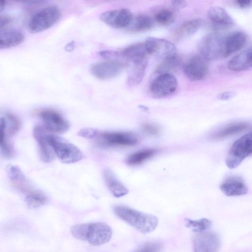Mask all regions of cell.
I'll return each mask as SVG.
<instances>
[{
	"label": "cell",
	"mask_w": 252,
	"mask_h": 252,
	"mask_svg": "<svg viewBox=\"0 0 252 252\" xmlns=\"http://www.w3.org/2000/svg\"><path fill=\"white\" fill-rule=\"evenodd\" d=\"M113 210L119 218L144 234L154 231L158 224V219L155 215L126 206H114Z\"/></svg>",
	"instance_id": "6da1fadb"
},
{
	"label": "cell",
	"mask_w": 252,
	"mask_h": 252,
	"mask_svg": "<svg viewBox=\"0 0 252 252\" xmlns=\"http://www.w3.org/2000/svg\"><path fill=\"white\" fill-rule=\"evenodd\" d=\"M61 13L55 5H50L35 14L29 23V29L32 33H38L48 30L60 20Z\"/></svg>",
	"instance_id": "7a4b0ae2"
},
{
	"label": "cell",
	"mask_w": 252,
	"mask_h": 252,
	"mask_svg": "<svg viewBox=\"0 0 252 252\" xmlns=\"http://www.w3.org/2000/svg\"><path fill=\"white\" fill-rule=\"evenodd\" d=\"M225 36L217 32L209 33L204 37L199 46L202 57L209 61L225 58Z\"/></svg>",
	"instance_id": "3957f363"
},
{
	"label": "cell",
	"mask_w": 252,
	"mask_h": 252,
	"mask_svg": "<svg viewBox=\"0 0 252 252\" xmlns=\"http://www.w3.org/2000/svg\"><path fill=\"white\" fill-rule=\"evenodd\" d=\"M252 152V134L247 133L235 141L227 155L225 163L230 169L237 167Z\"/></svg>",
	"instance_id": "277c9868"
},
{
	"label": "cell",
	"mask_w": 252,
	"mask_h": 252,
	"mask_svg": "<svg viewBox=\"0 0 252 252\" xmlns=\"http://www.w3.org/2000/svg\"><path fill=\"white\" fill-rule=\"evenodd\" d=\"M49 139L55 155L63 162L75 163L82 158L81 151L63 138L50 133Z\"/></svg>",
	"instance_id": "5b68a950"
},
{
	"label": "cell",
	"mask_w": 252,
	"mask_h": 252,
	"mask_svg": "<svg viewBox=\"0 0 252 252\" xmlns=\"http://www.w3.org/2000/svg\"><path fill=\"white\" fill-rule=\"evenodd\" d=\"M94 139L99 146L106 148L133 146L139 141L137 135L131 132H99Z\"/></svg>",
	"instance_id": "8992f818"
},
{
	"label": "cell",
	"mask_w": 252,
	"mask_h": 252,
	"mask_svg": "<svg viewBox=\"0 0 252 252\" xmlns=\"http://www.w3.org/2000/svg\"><path fill=\"white\" fill-rule=\"evenodd\" d=\"M178 87V82L174 76L169 73H161L151 82L150 91L152 96L161 98L171 95Z\"/></svg>",
	"instance_id": "52a82bcc"
},
{
	"label": "cell",
	"mask_w": 252,
	"mask_h": 252,
	"mask_svg": "<svg viewBox=\"0 0 252 252\" xmlns=\"http://www.w3.org/2000/svg\"><path fill=\"white\" fill-rule=\"evenodd\" d=\"M192 241L193 252H218L221 244L220 236L208 231L195 233Z\"/></svg>",
	"instance_id": "ba28073f"
},
{
	"label": "cell",
	"mask_w": 252,
	"mask_h": 252,
	"mask_svg": "<svg viewBox=\"0 0 252 252\" xmlns=\"http://www.w3.org/2000/svg\"><path fill=\"white\" fill-rule=\"evenodd\" d=\"M145 42L149 54L154 55L162 61L177 55L175 45L167 39L150 37Z\"/></svg>",
	"instance_id": "9c48e42d"
},
{
	"label": "cell",
	"mask_w": 252,
	"mask_h": 252,
	"mask_svg": "<svg viewBox=\"0 0 252 252\" xmlns=\"http://www.w3.org/2000/svg\"><path fill=\"white\" fill-rule=\"evenodd\" d=\"M38 114L43 122V126L51 133H63L69 127L68 122L53 109H41Z\"/></svg>",
	"instance_id": "30bf717a"
},
{
	"label": "cell",
	"mask_w": 252,
	"mask_h": 252,
	"mask_svg": "<svg viewBox=\"0 0 252 252\" xmlns=\"http://www.w3.org/2000/svg\"><path fill=\"white\" fill-rule=\"evenodd\" d=\"M50 133L42 126H36L33 129V136L38 145L40 158L46 163L52 161L55 156L49 139Z\"/></svg>",
	"instance_id": "8fae6325"
},
{
	"label": "cell",
	"mask_w": 252,
	"mask_h": 252,
	"mask_svg": "<svg viewBox=\"0 0 252 252\" xmlns=\"http://www.w3.org/2000/svg\"><path fill=\"white\" fill-rule=\"evenodd\" d=\"M126 63L117 60H109L97 63L91 67L92 74L96 78L105 80L113 78L120 73Z\"/></svg>",
	"instance_id": "7c38bea8"
},
{
	"label": "cell",
	"mask_w": 252,
	"mask_h": 252,
	"mask_svg": "<svg viewBox=\"0 0 252 252\" xmlns=\"http://www.w3.org/2000/svg\"><path fill=\"white\" fill-rule=\"evenodd\" d=\"M101 20L107 25L117 29L127 27L133 20V16L127 8L106 11L100 15Z\"/></svg>",
	"instance_id": "4fadbf2b"
},
{
	"label": "cell",
	"mask_w": 252,
	"mask_h": 252,
	"mask_svg": "<svg viewBox=\"0 0 252 252\" xmlns=\"http://www.w3.org/2000/svg\"><path fill=\"white\" fill-rule=\"evenodd\" d=\"M112 236V228L107 223H89L86 241L93 246H100L108 242Z\"/></svg>",
	"instance_id": "5bb4252c"
},
{
	"label": "cell",
	"mask_w": 252,
	"mask_h": 252,
	"mask_svg": "<svg viewBox=\"0 0 252 252\" xmlns=\"http://www.w3.org/2000/svg\"><path fill=\"white\" fill-rule=\"evenodd\" d=\"M184 71L189 79L197 81L206 77L208 72V66L202 57L194 56L186 63Z\"/></svg>",
	"instance_id": "9a60e30c"
},
{
	"label": "cell",
	"mask_w": 252,
	"mask_h": 252,
	"mask_svg": "<svg viewBox=\"0 0 252 252\" xmlns=\"http://www.w3.org/2000/svg\"><path fill=\"white\" fill-rule=\"evenodd\" d=\"M220 189L227 196H236L246 194L248 189L244 181L240 177H228L220 185Z\"/></svg>",
	"instance_id": "2e32d148"
},
{
	"label": "cell",
	"mask_w": 252,
	"mask_h": 252,
	"mask_svg": "<svg viewBox=\"0 0 252 252\" xmlns=\"http://www.w3.org/2000/svg\"><path fill=\"white\" fill-rule=\"evenodd\" d=\"M7 171L10 180L16 189L26 195L31 194L37 190L32 187L19 167L10 165Z\"/></svg>",
	"instance_id": "e0dca14e"
},
{
	"label": "cell",
	"mask_w": 252,
	"mask_h": 252,
	"mask_svg": "<svg viewBox=\"0 0 252 252\" xmlns=\"http://www.w3.org/2000/svg\"><path fill=\"white\" fill-rule=\"evenodd\" d=\"M248 40L247 34L243 31H236L225 36V58L243 49L246 45Z\"/></svg>",
	"instance_id": "ac0fdd59"
},
{
	"label": "cell",
	"mask_w": 252,
	"mask_h": 252,
	"mask_svg": "<svg viewBox=\"0 0 252 252\" xmlns=\"http://www.w3.org/2000/svg\"><path fill=\"white\" fill-rule=\"evenodd\" d=\"M24 34L19 30L7 28L0 30V49L18 46L24 41Z\"/></svg>",
	"instance_id": "d6986e66"
},
{
	"label": "cell",
	"mask_w": 252,
	"mask_h": 252,
	"mask_svg": "<svg viewBox=\"0 0 252 252\" xmlns=\"http://www.w3.org/2000/svg\"><path fill=\"white\" fill-rule=\"evenodd\" d=\"M249 126V124L246 122L230 123L213 132L210 135V138L213 141L220 140L241 132Z\"/></svg>",
	"instance_id": "ffe728a7"
},
{
	"label": "cell",
	"mask_w": 252,
	"mask_h": 252,
	"mask_svg": "<svg viewBox=\"0 0 252 252\" xmlns=\"http://www.w3.org/2000/svg\"><path fill=\"white\" fill-rule=\"evenodd\" d=\"M252 49L248 48L233 57L227 63V68L234 71H242L252 67Z\"/></svg>",
	"instance_id": "44dd1931"
},
{
	"label": "cell",
	"mask_w": 252,
	"mask_h": 252,
	"mask_svg": "<svg viewBox=\"0 0 252 252\" xmlns=\"http://www.w3.org/2000/svg\"><path fill=\"white\" fill-rule=\"evenodd\" d=\"M105 182L113 195L120 197L126 194L128 190L109 169H105L103 173Z\"/></svg>",
	"instance_id": "7402d4cb"
},
{
	"label": "cell",
	"mask_w": 252,
	"mask_h": 252,
	"mask_svg": "<svg viewBox=\"0 0 252 252\" xmlns=\"http://www.w3.org/2000/svg\"><path fill=\"white\" fill-rule=\"evenodd\" d=\"M208 18L215 26L218 27H228L234 24L231 17L222 7L214 6L208 12Z\"/></svg>",
	"instance_id": "603a6c76"
},
{
	"label": "cell",
	"mask_w": 252,
	"mask_h": 252,
	"mask_svg": "<svg viewBox=\"0 0 252 252\" xmlns=\"http://www.w3.org/2000/svg\"><path fill=\"white\" fill-rule=\"evenodd\" d=\"M133 67L127 81V83L130 87L138 85L142 80L147 65V60L146 58L136 60L133 61Z\"/></svg>",
	"instance_id": "cb8c5ba5"
},
{
	"label": "cell",
	"mask_w": 252,
	"mask_h": 252,
	"mask_svg": "<svg viewBox=\"0 0 252 252\" xmlns=\"http://www.w3.org/2000/svg\"><path fill=\"white\" fill-rule=\"evenodd\" d=\"M122 56L126 57L132 62L146 59L149 55L145 42L131 44L124 48L121 52Z\"/></svg>",
	"instance_id": "d4e9b609"
},
{
	"label": "cell",
	"mask_w": 252,
	"mask_h": 252,
	"mask_svg": "<svg viewBox=\"0 0 252 252\" xmlns=\"http://www.w3.org/2000/svg\"><path fill=\"white\" fill-rule=\"evenodd\" d=\"M202 24V20L198 18L188 21L176 30L175 37L177 39H181L191 36L197 32Z\"/></svg>",
	"instance_id": "484cf974"
},
{
	"label": "cell",
	"mask_w": 252,
	"mask_h": 252,
	"mask_svg": "<svg viewBox=\"0 0 252 252\" xmlns=\"http://www.w3.org/2000/svg\"><path fill=\"white\" fill-rule=\"evenodd\" d=\"M185 226L195 233H200L208 231L212 226V221L207 218L199 219H185Z\"/></svg>",
	"instance_id": "4316f807"
},
{
	"label": "cell",
	"mask_w": 252,
	"mask_h": 252,
	"mask_svg": "<svg viewBox=\"0 0 252 252\" xmlns=\"http://www.w3.org/2000/svg\"><path fill=\"white\" fill-rule=\"evenodd\" d=\"M158 151L156 149H148L139 151L129 155L126 158V163L130 165H137L152 158Z\"/></svg>",
	"instance_id": "83f0119b"
},
{
	"label": "cell",
	"mask_w": 252,
	"mask_h": 252,
	"mask_svg": "<svg viewBox=\"0 0 252 252\" xmlns=\"http://www.w3.org/2000/svg\"><path fill=\"white\" fill-rule=\"evenodd\" d=\"M154 26L153 19L147 15H139L134 19L130 30L134 32H144L150 30Z\"/></svg>",
	"instance_id": "f1b7e54d"
},
{
	"label": "cell",
	"mask_w": 252,
	"mask_h": 252,
	"mask_svg": "<svg viewBox=\"0 0 252 252\" xmlns=\"http://www.w3.org/2000/svg\"><path fill=\"white\" fill-rule=\"evenodd\" d=\"M6 127L5 118L4 117H2L0 118V150L4 156L11 157L13 155V151L5 138Z\"/></svg>",
	"instance_id": "f546056e"
},
{
	"label": "cell",
	"mask_w": 252,
	"mask_h": 252,
	"mask_svg": "<svg viewBox=\"0 0 252 252\" xmlns=\"http://www.w3.org/2000/svg\"><path fill=\"white\" fill-rule=\"evenodd\" d=\"M47 197L42 192L37 190L31 194L26 195L25 202L28 207L35 209L44 205L47 202Z\"/></svg>",
	"instance_id": "4dcf8cb0"
},
{
	"label": "cell",
	"mask_w": 252,
	"mask_h": 252,
	"mask_svg": "<svg viewBox=\"0 0 252 252\" xmlns=\"http://www.w3.org/2000/svg\"><path fill=\"white\" fill-rule=\"evenodd\" d=\"M180 63L181 60L177 55L172 58L163 60L157 67L156 72L159 74L168 73L169 71L177 68Z\"/></svg>",
	"instance_id": "1f68e13d"
},
{
	"label": "cell",
	"mask_w": 252,
	"mask_h": 252,
	"mask_svg": "<svg viewBox=\"0 0 252 252\" xmlns=\"http://www.w3.org/2000/svg\"><path fill=\"white\" fill-rule=\"evenodd\" d=\"M155 19L158 23L166 26L174 22L175 16L172 11L168 9H162L156 13Z\"/></svg>",
	"instance_id": "d6a6232c"
},
{
	"label": "cell",
	"mask_w": 252,
	"mask_h": 252,
	"mask_svg": "<svg viewBox=\"0 0 252 252\" xmlns=\"http://www.w3.org/2000/svg\"><path fill=\"white\" fill-rule=\"evenodd\" d=\"M163 247L162 242L152 241L142 244L133 252H161Z\"/></svg>",
	"instance_id": "836d02e7"
},
{
	"label": "cell",
	"mask_w": 252,
	"mask_h": 252,
	"mask_svg": "<svg viewBox=\"0 0 252 252\" xmlns=\"http://www.w3.org/2000/svg\"><path fill=\"white\" fill-rule=\"evenodd\" d=\"M89 225L88 223L74 225L70 228L71 233L77 239L86 241Z\"/></svg>",
	"instance_id": "e575fe53"
},
{
	"label": "cell",
	"mask_w": 252,
	"mask_h": 252,
	"mask_svg": "<svg viewBox=\"0 0 252 252\" xmlns=\"http://www.w3.org/2000/svg\"><path fill=\"white\" fill-rule=\"evenodd\" d=\"M6 122H8V132L10 135L15 134L20 128L21 123L19 119L14 114L7 113L5 117Z\"/></svg>",
	"instance_id": "d590c367"
},
{
	"label": "cell",
	"mask_w": 252,
	"mask_h": 252,
	"mask_svg": "<svg viewBox=\"0 0 252 252\" xmlns=\"http://www.w3.org/2000/svg\"><path fill=\"white\" fill-rule=\"evenodd\" d=\"M144 132L150 135H158L160 133V128L156 124L146 123L142 125Z\"/></svg>",
	"instance_id": "8d00e7d4"
},
{
	"label": "cell",
	"mask_w": 252,
	"mask_h": 252,
	"mask_svg": "<svg viewBox=\"0 0 252 252\" xmlns=\"http://www.w3.org/2000/svg\"><path fill=\"white\" fill-rule=\"evenodd\" d=\"M99 131L92 128H86L81 129L78 133V135L87 139L95 138L99 133Z\"/></svg>",
	"instance_id": "74e56055"
},
{
	"label": "cell",
	"mask_w": 252,
	"mask_h": 252,
	"mask_svg": "<svg viewBox=\"0 0 252 252\" xmlns=\"http://www.w3.org/2000/svg\"><path fill=\"white\" fill-rule=\"evenodd\" d=\"M11 21L12 18L10 16L0 15V31L7 28Z\"/></svg>",
	"instance_id": "f35d334b"
},
{
	"label": "cell",
	"mask_w": 252,
	"mask_h": 252,
	"mask_svg": "<svg viewBox=\"0 0 252 252\" xmlns=\"http://www.w3.org/2000/svg\"><path fill=\"white\" fill-rule=\"evenodd\" d=\"M236 94L232 91H226L220 94L218 98L221 100H228L234 97Z\"/></svg>",
	"instance_id": "ab89813d"
},
{
	"label": "cell",
	"mask_w": 252,
	"mask_h": 252,
	"mask_svg": "<svg viewBox=\"0 0 252 252\" xmlns=\"http://www.w3.org/2000/svg\"><path fill=\"white\" fill-rule=\"evenodd\" d=\"M173 7L177 9H181L185 8L187 5V2L183 0H175L171 1Z\"/></svg>",
	"instance_id": "60d3db41"
},
{
	"label": "cell",
	"mask_w": 252,
	"mask_h": 252,
	"mask_svg": "<svg viewBox=\"0 0 252 252\" xmlns=\"http://www.w3.org/2000/svg\"><path fill=\"white\" fill-rule=\"evenodd\" d=\"M235 2V4L241 8H248L252 5V0H237Z\"/></svg>",
	"instance_id": "b9f144b4"
},
{
	"label": "cell",
	"mask_w": 252,
	"mask_h": 252,
	"mask_svg": "<svg viewBox=\"0 0 252 252\" xmlns=\"http://www.w3.org/2000/svg\"><path fill=\"white\" fill-rule=\"evenodd\" d=\"M5 6V1L0 0V13L4 10Z\"/></svg>",
	"instance_id": "7bdbcfd3"
}]
</instances>
